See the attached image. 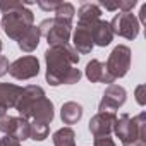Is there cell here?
I'll use <instances>...</instances> for the list:
<instances>
[{
  "label": "cell",
  "instance_id": "1",
  "mask_svg": "<svg viewBox=\"0 0 146 146\" xmlns=\"http://www.w3.org/2000/svg\"><path fill=\"white\" fill-rule=\"evenodd\" d=\"M46 58V81L52 86L74 84L81 79V70L74 65L79 62L78 52L69 45L50 46L45 53Z\"/></svg>",
  "mask_w": 146,
  "mask_h": 146
},
{
  "label": "cell",
  "instance_id": "2",
  "mask_svg": "<svg viewBox=\"0 0 146 146\" xmlns=\"http://www.w3.org/2000/svg\"><path fill=\"white\" fill-rule=\"evenodd\" d=\"M0 9L4 11L2 26H4L9 38L19 41L33 28L35 17H33L31 11H28L23 4H4V2H0Z\"/></svg>",
  "mask_w": 146,
  "mask_h": 146
},
{
  "label": "cell",
  "instance_id": "3",
  "mask_svg": "<svg viewBox=\"0 0 146 146\" xmlns=\"http://www.w3.org/2000/svg\"><path fill=\"white\" fill-rule=\"evenodd\" d=\"M113 132L122 141V144H129L139 139L146 141V113L141 112L136 117L122 113L119 119H115Z\"/></svg>",
  "mask_w": 146,
  "mask_h": 146
},
{
  "label": "cell",
  "instance_id": "4",
  "mask_svg": "<svg viewBox=\"0 0 146 146\" xmlns=\"http://www.w3.org/2000/svg\"><path fill=\"white\" fill-rule=\"evenodd\" d=\"M131 67V50L125 45H119L112 50L107 64H105V78L103 83L112 84L115 79L124 78Z\"/></svg>",
  "mask_w": 146,
  "mask_h": 146
},
{
  "label": "cell",
  "instance_id": "5",
  "mask_svg": "<svg viewBox=\"0 0 146 146\" xmlns=\"http://www.w3.org/2000/svg\"><path fill=\"white\" fill-rule=\"evenodd\" d=\"M110 28H112L113 35H119V36H122L125 40H134L139 35V23H137V17L132 12L117 14L112 19Z\"/></svg>",
  "mask_w": 146,
  "mask_h": 146
},
{
  "label": "cell",
  "instance_id": "6",
  "mask_svg": "<svg viewBox=\"0 0 146 146\" xmlns=\"http://www.w3.org/2000/svg\"><path fill=\"white\" fill-rule=\"evenodd\" d=\"M38 72H40V62L33 55L21 57L9 65V74L16 79H23V81L38 76Z\"/></svg>",
  "mask_w": 146,
  "mask_h": 146
},
{
  "label": "cell",
  "instance_id": "7",
  "mask_svg": "<svg viewBox=\"0 0 146 146\" xmlns=\"http://www.w3.org/2000/svg\"><path fill=\"white\" fill-rule=\"evenodd\" d=\"M0 131L4 134L17 137L19 141H24L29 137V120L24 117L4 115V117H0Z\"/></svg>",
  "mask_w": 146,
  "mask_h": 146
},
{
  "label": "cell",
  "instance_id": "8",
  "mask_svg": "<svg viewBox=\"0 0 146 146\" xmlns=\"http://www.w3.org/2000/svg\"><path fill=\"white\" fill-rule=\"evenodd\" d=\"M125 98H127V93H125V90L122 86L110 84L105 90L103 96H102V102L98 105V110L100 112H113V110H117L119 107H122L125 103Z\"/></svg>",
  "mask_w": 146,
  "mask_h": 146
},
{
  "label": "cell",
  "instance_id": "9",
  "mask_svg": "<svg viewBox=\"0 0 146 146\" xmlns=\"http://www.w3.org/2000/svg\"><path fill=\"white\" fill-rule=\"evenodd\" d=\"M117 115L113 112H98L91 120H90V131L95 137H103L108 136L113 131Z\"/></svg>",
  "mask_w": 146,
  "mask_h": 146
},
{
  "label": "cell",
  "instance_id": "10",
  "mask_svg": "<svg viewBox=\"0 0 146 146\" xmlns=\"http://www.w3.org/2000/svg\"><path fill=\"white\" fill-rule=\"evenodd\" d=\"M43 96H45V91H43L40 86L29 84V86H26V88L23 90V93H21V96H19V100H17V103H16V110L21 113V117H26L28 112L33 108V105H35L40 98H43Z\"/></svg>",
  "mask_w": 146,
  "mask_h": 146
},
{
  "label": "cell",
  "instance_id": "11",
  "mask_svg": "<svg viewBox=\"0 0 146 146\" xmlns=\"http://www.w3.org/2000/svg\"><path fill=\"white\" fill-rule=\"evenodd\" d=\"M21 93H23V88H19L16 84L0 83V117L7 115V110L11 107H16Z\"/></svg>",
  "mask_w": 146,
  "mask_h": 146
},
{
  "label": "cell",
  "instance_id": "12",
  "mask_svg": "<svg viewBox=\"0 0 146 146\" xmlns=\"http://www.w3.org/2000/svg\"><path fill=\"white\" fill-rule=\"evenodd\" d=\"M45 36H46L50 46L67 45L69 36H70V24L64 23V21H58V19L53 17V24H52V28L48 29V33Z\"/></svg>",
  "mask_w": 146,
  "mask_h": 146
},
{
  "label": "cell",
  "instance_id": "13",
  "mask_svg": "<svg viewBox=\"0 0 146 146\" xmlns=\"http://www.w3.org/2000/svg\"><path fill=\"white\" fill-rule=\"evenodd\" d=\"M93 23H79L74 31V46L79 53H90L93 48V38H91Z\"/></svg>",
  "mask_w": 146,
  "mask_h": 146
},
{
  "label": "cell",
  "instance_id": "14",
  "mask_svg": "<svg viewBox=\"0 0 146 146\" xmlns=\"http://www.w3.org/2000/svg\"><path fill=\"white\" fill-rule=\"evenodd\" d=\"M24 119H28V120H40V122L50 124L52 119H53V103H52L46 96L40 98V100L33 105V108L28 112V115H26Z\"/></svg>",
  "mask_w": 146,
  "mask_h": 146
},
{
  "label": "cell",
  "instance_id": "15",
  "mask_svg": "<svg viewBox=\"0 0 146 146\" xmlns=\"http://www.w3.org/2000/svg\"><path fill=\"white\" fill-rule=\"evenodd\" d=\"M91 38H93V45H98V46H107V45H110V41H112V38H113L110 23L102 21V19L95 21L93 26H91Z\"/></svg>",
  "mask_w": 146,
  "mask_h": 146
},
{
  "label": "cell",
  "instance_id": "16",
  "mask_svg": "<svg viewBox=\"0 0 146 146\" xmlns=\"http://www.w3.org/2000/svg\"><path fill=\"white\" fill-rule=\"evenodd\" d=\"M60 117H62L64 124H76L83 117V107L76 102H67L62 105Z\"/></svg>",
  "mask_w": 146,
  "mask_h": 146
},
{
  "label": "cell",
  "instance_id": "17",
  "mask_svg": "<svg viewBox=\"0 0 146 146\" xmlns=\"http://www.w3.org/2000/svg\"><path fill=\"white\" fill-rule=\"evenodd\" d=\"M40 29L36 28V26H33L21 40H19V48L23 50V52H33L36 46H38V43H40Z\"/></svg>",
  "mask_w": 146,
  "mask_h": 146
},
{
  "label": "cell",
  "instance_id": "18",
  "mask_svg": "<svg viewBox=\"0 0 146 146\" xmlns=\"http://www.w3.org/2000/svg\"><path fill=\"white\" fill-rule=\"evenodd\" d=\"M86 78L91 83H103L105 78V64H102L100 60H91L86 65Z\"/></svg>",
  "mask_w": 146,
  "mask_h": 146
},
{
  "label": "cell",
  "instance_id": "19",
  "mask_svg": "<svg viewBox=\"0 0 146 146\" xmlns=\"http://www.w3.org/2000/svg\"><path fill=\"white\" fill-rule=\"evenodd\" d=\"M55 146H76V134L70 127H62L53 134Z\"/></svg>",
  "mask_w": 146,
  "mask_h": 146
},
{
  "label": "cell",
  "instance_id": "20",
  "mask_svg": "<svg viewBox=\"0 0 146 146\" xmlns=\"http://www.w3.org/2000/svg\"><path fill=\"white\" fill-rule=\"evenodd\" d=\"M78 16H79V23H93V21L100 19L102 11H100V5H96V4H84V5H81Z\"/></svg>",
  "mask_w": 146,
  "mask_h": 146
},
{
  "label": "cell",
  "instance_id": "21",
  "mask_svg": "<svg viewBox=\"0 0 146 146\" xmlns=\"http://www.w3.org/2000/svg\"><path fill=\"white\" fill-rule=\"evenodd\" d=\"M29 137L35 141H43L48 137V124L40 122V120H31L29 122Z\"/></svg>",
  "mask_w": 146,
  "mask_h": 146
},
{
  "label": "cell",
  "instance_id": "22",
  "mask_svg": "<svg viewBox=\"0 0 146 146\" xmlns=\"http://www.w3.org/2000/svg\"><path fill=\"white\" fill-rule=\"evenodd\" d=\"M74 14H76V11H74V7H72L70 4H60V5L57 7V11H55V19L70 24Z\"/></svg>",
  "mask_w": 146,
  "mask_h": 146
},
{
  "label": "cell",
  "instance_id": "23",
  "mask_svg": "<svg viewBox=\"0 0 146 146\" xmlns=\"http://www.w3.org/2000/svg\"><path fill=\"white\" fill-rule=\"evenodd\" d=\"M0 146H21V141L14 136H9L5 134L2 139H0Z\"/></svg>",
  "mask_w": 146,
  "mask_h": 146
},
{
  "label": "cell",
  "instance_id": "24",
  "mask_svg": "<svg viewBox=\"0 0 146 146\" xmlns=\"http://www.w3.org/2000/svg\"><path fill=\"white\" fill-rule=\"evenodd\" d=\"M144 90H146V86H144V84H139V86L136 88V100H137V103H139L141 107L146 103V98H144Z\"/></svg>",
  "mask_w": 146,
  "mask_h": 146
},
{
  "label": "cell",
  "instance_id": "25",
  "mask_svg": "<svg viewBox=\"0 0 146 146\" xmlns=\"http://www.w3.org/2000/svg\"><path fill=\"white\" fill-rule=\"evenodd\" d=\"M95 146H115V143L112 137L103 136V137H95Z\"/></svg>",
  "mask_w": 146,
  "mask_h": 146
},
{
  "label": "cell",
  "instance_id": "26",
  "mask_svg": "<svg viewBox=\"0 0 146 146\" xmlns=\"http://www.w3.org/2000/svg\"><path fill=\"white\" fill-rule=\"evenodd\" d=\"M9 65H11V64H9V60H7V57L0 55V78L9 72Z\"/></svg>",
  "mask_w": 146,
  "mask_h": 146
},
{
  "label": "cell",
  "instance_id": "27",
  "mask_svg": "<svg viewBox=\"0 0 146 146\" xmlns=\"http://www.w3.org/2000/svg\"><path fill=\"white\" fill-rule=\"evenodd\" d=\"M136 4H137L136 0H129V2H117V7H119V9H122L124 12H129L131 9H134V7H136Z\"/></svg>",
  "mask_w": 146,
  "mask_h": 146
},
{
  "label": "cell",
  "instance_id": "28",
  "mask_svg": "<svg viewBox=\"0 0 146 146\" xmlns=\"http://www.w3.org/2000/svg\"><path fill=\"white\" fill-rule=\"evenodd\" d=\"M41 9H45V11H57V7L60 5V4H45V2H40L38 4Z\"/></svg>",
  "mask_w": 146,
  "mask_h": 146
},
{
  "label": "cell",
  "instance_id": "29",
  "mask_svg": "<svg viewBox=\"0 0 146 146\" xmlns=\"http://www.w3.org/2000/svg\"><path fill=\"white\" fill-rule=\"evenodd\" d=\"M139 21H141L143 24L146 23V4H144V5H141V14H139ZM139 21H137V23H139Z\"/></svg>",
  "mask_w": 146,
  "mask_h": 146
},
{
  "label": "cell",
  "instance_id": "30",
  "mask_svg": "<svg viewBox=\"0 0 146 146\" xmlns=\"http://www.w3.org/2000/svg\"><path fill=\"white\" fill-rule=\"evenodd\" d=\"M124 146H146V141L139 139V141H134V143H129V144H124Z\"/></svg>",
  "mask_w": 146,
  "mask_h": 146
},
{
  "label": "cell",
  "instance_id": "31",
  "mask_svg": "<svg viewBox=\"0 0 146 146\" xmlns=\"http://www.w3.org/2000/svg\"><path fill=\"white\" fill-rule=\"evenodd\" d=\"M105 9H108V11H117L119 7H117V4H102Z\"/></svg>",
  "mask_w": 146,
  "mask_h": 146
},
{
  "label": "cell",
  "instance_id": "32",
  "mask_svg": "<svg viewBox=\"0 0 146 146\" xmlns=\"http://www.w3.org/2000/svg\"><path fill=\"white\" fill-rule=\"evenodd\" d=\"M0 52H2V41H0Z\"/></svg>",
  "mask_w": 146,
  "mask_h": 146
}]
</instances>
